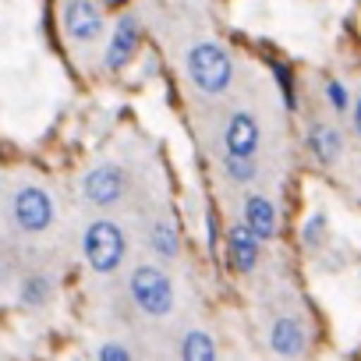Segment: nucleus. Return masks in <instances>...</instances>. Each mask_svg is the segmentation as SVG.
<instances>
[{"instance_id":"nucleus-17","label":"nucleus","mask_w":361,"mask_h":361,"mask_svg":"<svg viewBox=\"0 0 361 361\" xmlns=\"http://www.w3.org/2000/svg\"><path fill=\"white\" fill-rule=\"evenodd\" d=\"M301 245H305L308 252H315V248L326 245V213H312V216L305 220V227H301Z\"/></svg>"},{"instance_id":"nucleus-4","label":"nucleus","mask_w":361,"mask_h":361,"mask_svg":"<svg viewBox=\"0 0 361 361\" xmlns=\"http://www.w3.org/2000/svg\"><path fill=\"white\" fill-rule=\"evenodd\" d=\"M8 216H11L18 234L39 238V234H47L54 227L57 206H54V199H50V192L43 185H36V180H22V185L11 192V199H8Z\"/></svg>"},{"instance_id":"nucleus-16","label":"nucleus","mask_w":361,"mask_h":361,"mask_svg":"<svg viewBox=\"0 0 361 361\" xmlns=\"http://www.w3.org/2000/svg\"><path fill=\"white\" fill-rule=\"evenodd\" d=\"M224 177L231 180V185L245 188V185H252V180L259 177V159H231V156H224Z\"/></svg>"},{"instance_id":"nucleus-11","label":"nucleus","mask_w":361,"mask_h":361,"mask_svg":"<svg viewBox=\"0 0 361 361\" xmlns=\"http://www.w3.org/2000/svg\"><path fill=\"white\" fill-rule=\"evenodd\" d=\"M241 224H245L262 245L273 241V238H276V227H280V216H276L273 199H266V195H245V202H241Z\"/></svg>"},{"instance_id":"nucleus-22","label":"nucleus","mask_w":361,"mask_h":361,"mask_svg":"<svg viewBox=\"0 0 361 361\" xmlns=\"http://www.w3.org/2000/svg\"><path fill=\"white\" fill-rule=\"evenodd\" d=\"M206 241H209V248H216V241H220V227H216V216L213 213L206 216Z\"/></svg>"},{"instance_id":"nucleus-18","label":"nucleus","mask_w":361,"mask_h":361,"mask_svg":"<svg viewBox=\"0 0 361 361\" xmlns=\"http://www.w3.org/2000/svg\"><path fill=\"white\" fill-rule=\"evenodd\" d=\"M15 283H18V259L4 241H0V290H11Z\"/></svg>"},{"instance_id":"nucleus-15","label":"nucleus","mask_w":361,"mask_h":361,"mask_svg":"<svg viewBox=\"0 0 361 361\" xmlns=\"http://www.w3.org/2000/svg\"><path fill=\"white\" fill-rule=\"evenodd\" d=\"M180 361H220L216 340L206 329H188L180 336Z\"/></svg>"},{"instance_id":"nucleus-19","label":"nucleus","mask_w":361,"mask_h":361,"mask_svg":"<svg viewBox=\"0 0 361 361\" xmlns=\"http://www.w3.org/2000/svg\"><path fill=\"white\" fill-rule=\"evenodd\" d=\"M273 75H276V85H280V96L287 103V110H298V92H294V75L287 64H273Z\"/></svg>"},{"instance_id":"nucleus-20","label":"nucleus","mask_w":361,"mask_h":361,"mask_svg":"<svg viewBox=\"0 0 361 361\" xmlns=\"http://www.w3.org/2000/svg\"><path fill=\"white\" fill-rule=\"evenodd\" d=\"M326 103L333 106V114H347V110H350V92H347V85L336 82V78H329V82H326Z\"/></svg>"},{"instance_id":"nucleus-7","label":"nucleus","mask_w":361,"mask_h":361,"mask_svg":"<svg viewBox=\"0 0 361 361\" xmlns=\"http://www.w3.org/2000/svg\"><path fill=\"white\" fill-rule=\"evenodd\" d=\"M61 18H64L68 39L78 43V47H89L103 36V11H99L96 0H64Z\"/></svg>"},{"instance_id":"nucleus-14","label":"nucleus","mask_w":361,"mask_h":361,"mask_svg":"<svg viewBox=\"0 0 361 361\" xmlns=\"http://www.w3.org/2000/svg\"><path fill=\"white\" fill-rule=\"evenodd\" d=\"M149 248L163 262H173L180 255V234H177V227H173L170 216H156L149 224Z\"/></svg>"},{"instance_id":"nucleus-2","label":"nucleus","mask_w":361,"mask_h":361,"mask_svg":"<svg viewBox=\"0 0 361 361\" xmlns=\"http://www.w3.org/2000/svg\"><path fill=\"white\" fill-rule=\"evenodd\" d=\"M128 294H131V305L149 315V319H166L177 305V287H173V276L156 266V262H138L128 276Z\"/></svg>"},{"instance_id":"nucleus-23","label":"nucleus","mask_w":361,"mask_h":361,"mask_svg":"<svg viewBox=\"0 0 361 361\" xmlns=\"http://www.w3.org/2000/svg\"><path fill=\"white\" fill-rule=\"evenodd\" d=\"M350 114H354V121H350V124H354V131H357V138H361V92H357V99H354V110H350Z\"/></svg>"},{"instance_id":"nucleus-12","label":"nucleus","mask_w":361,"mask_h":361,"mask_svg":"<svg viewBox=\"0 0 361 361\" xmlns=\"http://www.w3.org/2000/svg\"><path fill=\"white\" fill-rule=\"evenodd\" d=\"M305 145H308V152H312V159H315L319 166H333V163L343 156V138H340V131H336L333 124H326V121L308 124Z\"/></svg>"},{"instance_id":"nucleus-3","label":"nucleus","mask_w":361,"mask_h":361,"mask_svg":"<svg viewBox=\"0 0 361 361\" xmlns=\"http://www.w3.org/2000/svg\"><path fill=\"white\" fill-rule=\"evenodd\" d=\"M185 71H188L192 85H195L202 96H224V92L231 89V82H234V57H231L220 43L206 39V43H195V47L188 50Z\"/></svg>"},{"instance_id":"nucleus-6","label":"nucleus","mask_w":361,"mask_h":361,"mask_svg":"<svg viewBox=\"0 0 361 361\" xmlns=\"http://www.w3.org/2000/svg\"><path fill=\"white\" fill-rule=\"evenodd\" d=\"M262 145V124L252 110H234L224 124V156L231 159H255Z\"/></svg>"},{"instance_id":"nucleus-5","label":"nucleus","mask_w":361,"mask_h":361,"mask_svg":"<svg viewBox=\"0 0 361 361\" xmlns=\"http://www.w3.org/2000/svg\"><path fill=\"white\" fill-rule=\"evenodd\" d=\"M128 195V170L117 163H96L82 173V199L92 209H114Z\"/></svg>"},{"instance_id":"nucleus-21","label":"nucleus","mask_w":361,"mask_h":361,"mask_svg":"<svg viewBox=\"0 0 361 361\" xmlns=\"http://www.w3.org/2000/svg\"><path fill=\"white\" fill-rule=\"evenodd\" d=\"M96 361H135V357H131V350L121 340H106V343H99Z\"/></svg>"},{"instance_id":"nucleus-9","label":"nucleus","mask_w":361,"mask_h":361,"mask_svg":"<svg viewBox=\"0 0 361 361\" xmlns=\"http://www.w3.org/2000/svg\"><path fill=\"white\" fill-rule=\"evenodd\" d=\"M224 245H227V262H231V269L234 273H241V276H248V273H255L259 269V259H262V241L238 220V224H231L227 231H224Z\"/></svg>"},{"instance_id":"nucleus-13","label":"nucleus","mask_w":361,"mask_h":361,"mask_svg":"<svg viewBox=\"0 0 361 361\" xmlns=\"http://www.w3.org/2000/svg\"><path fill=\"white\" fill-rule=\"evenodd\" d=\"M15 290H18V305H22V308L39 312V308H47V305L54 301L57 280H54L50 273H43V269H29L25 276H18Z\"/></svg>"},{"instance_id":"nucleus-1","label":"nucleus","mask_w":361,"mask_h":361,"mask_svg":"<svg viewBox=\"0 0 361 361\" xmlns=\"http://www.w3.org/2000/svg\"><path fill=\"white\" fill-rule=\"evenodd\" d=\"M82 259L96 276H114L128 259V234L117 220H92L82 231Z\"/></svg>"},{"instance_id":"nucleus-8","label":"nucleus","mask_w":361,"mask_h":361,"mask_svg":"<svg viewBox=\"0 0 361 361\" xmlns=\"http://www.w3.org/2000/svg\"><path fill=\"white\" fill-rule=\"evenodd\" d=\"M138 47H142V25H138V18L135 15H121L117 25H114V32H110V39H106V54H103L106 71H124L135 61Z\"/></svg>"},{"instance_id":"nucleus-10","label":"nucleus","mask_w":361,"mask_h":361,"mask_svg":"<svg viewBox=\"0 0 361 361\" xmlns=\"http://www.w3.org/2000/svg\"><path fill=\"white\" fill-rule=\"evenodd\" d=\"M269 347L276 357H301L305 347H308V326L301 315H276L273 326H269Z\"/></svg>"}]
</instances>
